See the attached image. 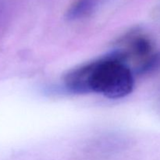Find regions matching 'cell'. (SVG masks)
I'll use <instances>...</instances> for the list:
<instances>
[{"instance_id": "obj_1", "label": "cell", "mask_w": 160, "mask_h": 160, "mask_svg": "<svg viewBox=\"0 0 160 160\" xmlns=\"http://www.w3.org/2000/svg\"><path fill=\"white\" fill-rule=\"evenodd\" d=\"M63 82L73 93H97L118 99L132 92L134 73L116 52H112L71 70L64 76Z\"/></svg>"}, {"instance_id": "obj_2", "label": "cell", "mask_w": 160, "mask_h": 160, "mask_svg": "<svg viewBox=\"0 0 160 160\" xmlns=\"http://www.w3.org/2000/svg\"><path fill=\"white\" fill-rule=\"evenodd\" d=\"M114 52L129 66L130 61L135 62L134 73L156 52L151 39L138 30L130 31L122 37L119 40L118 48Z\"/></svg>"}, {"instance_id": "obj_3", "label": "cell", "mask_w": 160, "mask_h": 160, "mask_svg": "<svg viewBox=\"0 0 160 160\" xmlns=\"http://www.w3.org/2000/svg\"><path fill=\"white\" fill-rule=\"evenodd\" d=\"M99 0H75L67 9L66 17L69 20L85 18L95 11Z\"/></svg>"}, {"instance_id": "obj_4", "label": "cell", "mask_w": 160, "mask_h": 160, "mask_svg": "<svg viewBox=\"0 0 160 160\" xmlns=\"http://www.w3.org/2000/svg\"><path fill=\"white\" fill-rule=\"evenodd\" d=\"M160 70V52H156L152 55L148 60L140 67L136 73L140 76L148 75L156 73Z\"/></svg>"}]
</instances>
